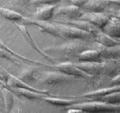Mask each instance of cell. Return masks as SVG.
<instances>
[{"label":"cell","mask_w":120,"mask_h":113,"mask_svg":"<svg viewBox=\"0 0 120 113\" xmlns=\"http://www.w3.org/2000/svg\"><path fill=\"white\" fill-rule=\"evenodd\" d=\"M79 61H101L102 58L97 49H85L77 55Z\"/></svg>","instance_id":"obj_19"},{"label":"cell","mask_w":120,"mask_h":113,"mask_svg":"<svg viewBox=\"0 0 120 113\" xmlns=\"http://www.w3.org/2000/svg\"><path fill=\"white\" fill-rule=\"evenodd\" d=\"M55 24L58 27L60 34L63 38L70 39V40H87L91 37H94L90 33L83 31L74 26L68 25L64 23H61L56 22Z\"/></svg>","instance_id":"obj_3"},{"label":"cell","mask_w":120,"mask_h":113,"mask_svg":"<svg viewBox=\"0 0 120 113\" xmlns=\"http://www.w3.org/2000/svg\"><path fill=\"white\" fill-rule=\"evenodd\" d=\"M112 4H117L118 6L120 7V0H111Z\"/></svg>","instance_id":"obj_34"},{"label":"cell","mask_w":120,"mask_h":113,"mask_svg":"<svg viewBox=\"0 0 120 113\" xmlns=\"http://www.w3.org/2000/svg\"><path fill=\"white\" fill-rule=\"evenodd\" d=\"M9 75H10V73L5 70L2 65H0V80L4 82H7Z\"/></svg>","instance_id":"obj_31"},{"label":"cell","mask_w":120,"mask_h":113,"mask_svg":"<svg viewBox=\"0 0 120 113\" xmlns=\"http://www.w3.org/2000/svg\"><path fill=\"white\" fill-rule=\"evenodd\" d=\"M63 0H32L31 4H56Z\"/></svg>","instance_id":"obj_29"},{"label":"cell","mask_w":120,"mask_h":113,"mask_svg":"<svg viewBox=\"0 0 120 113\" xmlns=\"http://www.w3.org/2000/svg\"><path fill=\"white\" fill-rule=\"evenodd\" d=\"M6 83H7V85L11 88H25V89H29V90L35 91V92H39L47 93L46 91L37 90V89L32 87L30 85L25 83L24 81H22L21 79L18 78V77L13 76V75H11V74L9 75V78H8V80H7Z\"/></svg>","instance_id":"obj_16"},{"label":"cell","mask_w":120,"mask_h":113,"mask_svg":"<svg viewBox=\"0 0 120 113\" xmlns=\"http://www.w3.org/2000/svg\"><path fill=\"white\" fill-rule=\"evenodd\" d=\"M114 17H116L118 18V19L120 20V10H118V11H117V12L115 13Z\"/></svg>","instance_id":"obj_35"},{"label":"cell","mask_w":120,"mask_h":113,"mask_svg":"<svg viewBox=\"0 0 120 113\" xmlns=\"http://www.w3.org/2000/svg\"><path fill=\"white\" fill-rule=\"evenodd\" d=\"M13 93H15L18 96H22L28 98L29 100H36V99H43L44 96L42 92H35V91L25 89V88H13Z\"/></svg>","instance_id":"obj_20"},{"label":"cell","mask_w":120,"mask_h":113,"mask_svg":"<svg viewBox=\"0 0 120 113\" xmlns=\"http://www.w3.org/2000/svg\"><path fill=\"white\" fill-rule=\"evenodd\" d=\"M57 5L56 4H43L42 7L39 8L34 14V19L42 21H49L54 15Z\"/></svg>","instance_id":"obj_15"},{"label":"cell","mask_w":120,"mask_h":113,"mask_svg":"<svg viewBox=\"0 0 120 113\" xmlns=\"http://www.w3.org/2000/svg\"><path fill=\"white\" fill-rule=\"evenodd\" d=\"M111 85H120V73L118 75L114 76L112 80Z\"/></svg>","instance_id":"obj_33"},{"label":"cell","mask_w":120,"mask_h":113,"mask_svg":"<svg viewBox=\"0 0 120 113\" xmlns=\"http://www.w3.org/2000/svg\"><path fill=\"white\" fill-rule=\"evenodd\" d=\"M0 57L9 60L10 61L14 63L15 65H20V61L18 60V58L16 56H15L10 52H9V51H7L6 49L3 48H0Z\"/></svg>","instance_id":"obj_27"},{"label":"cell","mask_w":120,"mask_h":113,"mask_svg":"<svg viewBox=\"0 0 120 113\" xmlns=\"http://www.w3.org/2000/svg\"><path fill=\"white\" fill-rule=\"evenodd\" d=\"M88 1V0H70V2H71L72 4L76 5V6H78V7L80 8H82L83 5L85 4Z\"/></svg>","instance_id":"obj_32"},{"label":"cell","mask_w":120,"mask_h":113,"mask_svg":"<svg viewBox=\"0 0 120 113\" xmlns=\"http://www.w3.org/2000/svg\"><path fill=\"white\" fill-rule=\"evenodd\" d=\"M87 46L81 42H68L65 44L59 46H55V47H48L44 49V52L45 54H57L60 55L64 56H76L82 51L87 49Z\"/></svg>","instance_id":"obj_1"},{"label":"cell","mask_w":120,"mask_h":113,"mask_svg":"<svg viewBox=\"0 0 120 113\" xmlns=\"http://www.w3.org/2000/svg\"><path fill=\"white\" fill-rule=\"evenodd\" d=\"M94 38L95 41L99 44L105 46V47H112V46H117L120 44V42H118V40H116L115 38L108 35L107 34L104 33L102 30H100V32H98L94 35Z\"/></svg>","instance_id":"obj_18"},{"label":"cell","mask_w":120,"mask_h":113,"mask_svg":"<svg viewBox=\"0 0 120 113\" xmlns=\"http://www.w3.org/2000/svg\"><path fill=\"white\" fill-rule=\"evenodd\" d=\"M97 50L100 52L102 60L120 58V44L112 47H105L99 44L97 47Z\"/></svg>","instance_id":"obj_14"},{"label":"cell","mask_w":120,"mask_h":113,"mask_svg":"<svg viewBox=\"0 0 120 113\" xmlns=\"http://www.w3.org/2000/svg\"><path fill=\"white\" fill-rule=\"evenodd\" d=\"M95 100L103 101L111 105H120V92H114L100 98H95Z\"/></svg>","instance_id":"obj_26"},{"label":"cell","mask_w":120,"mask_h":113,"mask_svg":"<svg viewBox=\"0 0 120 113\" xmlns=\"http://www.w3.org/2000/svg\"><path fill=\"white\" fill-rule=\"evenodd\" d=\"M16 27L18 28V29L20 30L21 32H22V35L24 36V38H25L26 40L28 41V43H29L30 45L32 46L33 48H34V49H36V50L39 52V53H40L42 55H44L45 58H47V59H49V60H52V57H51L49 54H45L44 51H42L41 49H40L39 47H38V45L36 44V42H35L34 41V39L32 38V36L30 35V34H29V32H28V29H27V27H26V25L25 24H17L16 23Z\"/></svg>","instance_id":"obj_17"},{"label":"cell","mask_w":120,"mask_h":113,"mask_svg":"<svg viewBox=\"0 0 120 113\" xmlns=\"http://www.w3.org/2000/svg\"><path fill=\"white\" fill-rule=\"evenodd\" d=\"M101 30L115 39L120 38V20L116 17H109L108 22Z\"/></svg>","instance_id":"obj_11"},{"label":"cell","mask_w":120,"mask_h":113,"mask_svg":"<svg viewBox=\"0 0 120 113\" xmlns=\"http://www.w3.org/2000/svg\"><path fill=\"white\" fill-rule=\"evenodd\" d=\"M101 61H80L75 65L88 75L95 76L100 75L103 72V66Z\"/></svg>","instance_id":"obj_8"},{"label":"cell","mask_w":120,"mask_h":113,"mask_svg":"<svg viewBox=\"0 0 120 113\" xmlns=\"http://www.w3.org/2000/svg\"><path fill=\"white\" fill-rule=\"evenodd\" d=\"M83 12L84 11L82 10V8L78 7L76 5L71 4L69 6L58 8L55 10L54 14L58 16H64L70 19H79V17L82 15Z\"/></svg>","instance_id":"obj_9"},{"label":"cell","mask_w":120,"mask_h":113,"mask_svg":"<svg viewBox=\"0 0 120 113\" xmlns=\"http://www.w3.org/2000/svg\"><path fill=\"white\" fill-rule=\"evenodd\" d=\"M103 72L105 75L112 77L120 73V62L117 59H105L102 60Z\"/></svg>","instance_id":"obj_12"},{"label":"cell","mask_w":120,"mask_h":113,"mask_svg":"<svg viewBox=\"0 0 120 113\" xmlns=\"http://www.w3.org/2000/svg\"><path fill=\"white\" fill-rule=\"evenodd\" d=\"M71 76H69L61 72H46L43 73L41 78H40V82L45 85H55L58 84H62L68 82L70 80Z\"/></svg>","instance_id":"obj_5"},{"label":"cell","mask_w":120,"mask_h":113,"mask_svg":"<svg viewBox=\"0 0 120 113\" xmlns=\"http://www.w3.org/2000/svg\"><path fill=\"white\" fill-rule=\"evenodd\" d=\"M0 16L7 20L13 21V22H19V21L22 22L24 18V17L21 15L20 13L4 7H0Z\"/></svg>","instance_id":"obj_24"},{"label":"cell","mask_w":120,"mask_h":113,"mask_svg":"<svg viewBox=\"0 0 120 113\" xmlns=\"http://www.w3.org/2000/svg\"><path fill=\"white\" fill-rule=\"evenodd\" d=\"M43 100L57 106H69L75 103V100L73 99H65V98H54V97H44Z\"/></svg>","instance_id":"obj_25"},{"label":"cell","mask_w":120,"mask_h":113,"mask_svg":"<svg viewBox=\"0 0 120 113\" xmlns=\"http://www.w3.org/2000/svg\"><path fill=\"white\" fill-rule=\"evenodd\" d=\"M0 48H4V49H6L7 51H9V52H10V53L12 54H14L15 56H16V57L18 58V59H20V60H28V61H29V62H32V63H35V64H41V63L38 62V61H36V60H30V59H28V58H26L24 57V56L22 55H20V54H17L16 53H15L13 50H11L9 47H8L5 43H4L2 42V41L0 40Z\"/></svg>","instance_id":"obj_28"},{"label":"cell","mask_w":120,"mask_h":113,"mask_svg":"<svg viewBox=\"0 0 120 113\" xmlns=\"http://www.w3.org/2000/svg\"><path fill=\"white\" fill-rule=\"evenodd\" d=\"M23 24L25 25H35L39 27L43 32H45L47 34L56 36V37H62V35L60 34L59 30L55 23H51L48 21H42V20H37L34 18H28L24 17L23 20L22 21Z\"/></svg>","instance_id":"obj_4"},{"label":"cell","mask_w":120,"mask_h":113,"mask_svg":"<svg viewBox=\"0 0 120 113\" xmlns=\"http://www.w3.org/2000/svg\"><path fill=\"white\" fill-rule=\"evenodd\" d=\"M58 23H61V22H58ZM61 23H64V24H68V25L74 26L75 28H78L80 29L86 31V32L90 33L91 35L94 37V35L97 34L98 32H100V29H98L97 27H95L94 25H93L92 23H90L89 22L86 20H82V19H79V20H72L69 21V22H62Z\"/></svg>","instance_id":"obj_10"},{"label":"cell","mask_w":120,"mask_h":113,"mask_svg":"<svg viewBox=\"0 0 120 113\" xmlns=\"http://www.w3.org/2000/svg\"><path fill=\"white\" fill-rule=\"evenodd\" d=\"M114 92H120V85H112L111 87L104 88V89L94 91V92H92L86 93V94L81 96V97H85V98H100V97L105 96L106 94H109V93Z\"/></svg>","instance_id":"obj_22"},{"label":"cell","mask_w":120,"mask_h":113,"mask_svg":"<svg viewBox=\"0 0 120 113\" xmlns=\"http://www.w3.org/2000/svg\"><path fill=\"white\" fill-rule=\"evenodd\" d=\"M38 71V67L35 66H28V67L23 69L21 73L20 76L18 77L19 79H21L22 81H24L25 83L30 84L35 81L37 80L36 78V72Z\"/></svg>","instance_id":"obj_21"},{"label":"cell","mask_w":120,"mask_h":113,"mask_svg":"<svg viewBox=\"0 0 120 113\" xmlns=\"http://www.w3.org/2000/svg\"><path fill=\"white\" fill-rule=\"evenodd\" d=\"M32 0H10V4L14 6H23L30 4Z\"/></svg>","instance_id":"obj_30"},{"label":"cell","mask_w":120,"mask_h":113,"mask_svg":"<svg viewBox=\"0 0 120 113\" xmlns=\"http://www.w3.org/2000/svg\"><path fill=\"white\" fill-rule=\"evenodd\" d=\"M73 108L80 109L84 112H111V111H117L120 108V105H111L103 101H93L82 104H73Z\"/></svg>","instance_id":"obj_2"},{"label":"cell","mask_w":120,"mask_h":113,"mask_svg":"<svg viewBox=\"0 0 120 113\" xmlns=\"http://www.w3.org/2000/svg\"><path fill=\"white\" fill-rule=\"evenodd\" d=\"M112 4L111 0H88L83 5V9L94 12H103Z\"/></svg>","instance_id":"obj_13"},{"label":"cell","mask_w":120,"mask_h":113,"mask_svg":"<svg viewBox=\"0 0 120 113\" xmlns=\"http://www.w3.org/2000/svg\"><path fill=\"white\" fill-rule=\"evenodd\" d=\"M56 68L59 72L64 73L71 77H76V78H82V79H89L91 76L87 74L85 72L81 70L76 66L72 62H62L56 66Z\"/></svg>","instance_id":"obj_6"},{"label":"cell","mask_w":120,"mask_h":113,"mask_svg":"<svg viewBox=\"0 0 120 113\" xmlns=\"http://www.w3.org/2000/svg\"><path fill=\"white\" fill-rule=\"evenodd\" d=\"M1 93L3 95L4 98V108L5 111L10 112L11 111L13 108V105H14V96H13V92L10 91L9 88L1 87Z\"/></svg>","instance_id":"obj_23"},{"label":"cell","mask_w":120,"mask_h":113,"mask_svg":"<svg viewBox=\"0 0 120 113\" xmlns=\"http://www.w3.org/2000/svg\"><path fill=\"white\" fill-rule=\"evenodd\" d=\"M79 19L88 21L90 23H92L93 25L97 27L98 29H102V28L109 20V17L103 12L87 11V12H83V14L79 17Z\"/></svg>","instance_id":"obj_7"}]
</instances>
